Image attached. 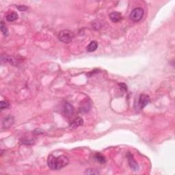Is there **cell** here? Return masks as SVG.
<instances>
[{
	"label": "cell",
	"mask_w": 175,
	"mask_h": 175,
	"mask_svg": "<svg viewBox=\"0 0 175 175\" xmlns=\"http://www.w3.org/2000/svg\"><path fill=\"white\" fill-rule=\"evenodd\" d=\"M100 172H99V170L95 169H93V168H89L87 169L84 172V174H99Z\"/></svg>",
	"instance_id": "cell-15"
},
{
	"label": "cell",
	"mask_w": 175,
	"mask_h": 175,
	"mask_svg": "<svg viewBox=\"0 0 175 175\" xmlns=\"http://www.w3.org/2000/svg\"><path fill=\"white\" fill-rule=\"evenodd\" d=\"M95 159L96 161H97L100 163H105L106 162V157L103 155L101 154V153H96L95 155Z\"/></svg>",
	"instance_id": "cell-14"
},
{
	"label": "cell",
	"mask_w": 175,
	"mask_h": 175,
	"mask_svg": "<svg viewBox=\"0 0 175 175\" xmlns=\"http://www.w3.org/2000/svg\"><path fill=\"white\" fill-rule=\"evenodd\" d=\"M118 86H120V90H122L123 91H124V92H126V91H127V86H126L125 83H119Z\"/></svg>",
	"instance_id": "cell-17"
},
{
	"label": "cell",
	"mask_w": 175,
	"mask_h": 175,
	"mask_svg": "<svg viewBox=\"0 0 175 175\" xmlns=\"http://www.w3.org/2000/svg\"><path fill=\"white\" fill-rule=\"evenodd\" d=\"M74 39V33L68 29H64L59 32L58 39L60 41L64 43L71 42Z\"/></svg>",
	"instance_id": "cell-2"
},
{
	"label": "cell",
	"mask_w": 175,
	"mask_h": 175,
	"mask_svg": "<svg viewBox=\"0 0 175 175\" xmlns=\"http://www.w3.org/2000/svg\"><path fill=\"white\" fill-rule=\"evenodd\" d=\"M10 104L8 102L5 101H2L0 102V108H1V110H4L5 109L8 108Z\"/></svg>",
	"instance_id": "cell-16"
},
{
	"label": "cell",
	"mask_w": 175,
	"mask_h": 175,
	"mask_svg": "<svg viewBox=\"0 0 175 175\" xmlns=\"http://www.w3.org/2000/svg\"><path fill=\"white\" fill-rule=\"evenodd\" d=\"M109 18L113 23H118L122 20V14L118 12H114L109 15Z\"/></svg>",
	"instance_id": "cell-9"
},
{
	"label": "cell",
	"mask_w": 175,
	"mask_h": 175,
	"mask_svg": "<svg viewBox=\"0 0 175 175\" xmlns=\"http://www.w3.org/2000/svg\"><path fill=\"white\" fill-rule=\"evenodd\" d=\"M144 14V10L142 8H134L129 15V18L130 19L133 21V22H139L140 21L142 17H143Z\"/></svg>",
	"instance_id": "cell-3"
},
{
	"label": "cell",
	"mask_w": 175,
	"mask_h": 175,
	"mask_svg": "<svg viewBox=\"0 0 175 175\" xmlns=\"http://www.w3.org/2000/svg\"><path fill=\"white\" fill-rule=\"evenodd\" d=\"M83 123V120L82 118L77 117L74 119L72 122L70 123L69 125V129H75L77 127H79V126L82 125Z\"/></svg>",
	"instance_id": "cell-8"
},
{
	"label": "cell",
	"mask_w": 175,
	"mask_h": 175,
	"mask_svg": "<svg viewBox=\"0 0 175 175\" xmlns=\"http://www.w3.org/2000/svg\"><path fill=\"white\" fill-rule=\"evenodd\" d=\"M17 9L19 10V11H26V10H28V7L26 6H24V5H20V6H17Z\"/></svg>",
	"instance_id": "cell-18"
},
{
	"label": "cell",
	"mask_w": 175,
	"mask_h": 175,
	"mask_svg": "<svg viewBox=\"0 0 175 175\" xmlns=\"http://www.w3.org/2000/svg\"><path fill=\"white\" fill-rule=\"evenodd\" d=\"M19 15L16 12H11L8 13L6 16V19L8 22H13V21H15L16 20L18 19Z\"/></svg>",
	"instance_id": "cell-11"
},
{
	"label": "cell",
	"mask_w": 175,
	"mask_h": 175,
	"mask_svg": "<svg viewBox=\"0 0 175 175\" xmlns=\"http://www.w3.org/2000/svg\"><path fill=\"white\" fill-rule=\"evenodd\" d=\"M150 103V97L147 95L142 94L139 96L138 101V107L140 109L144 108Z\"/></svg>",
	"instance_id": "cell-4"
},
{
	"label": "cell",
	"mask_w": 175,
	"mask_h": 175,
	"mask_svg": "<svg viewBox=\"0 0 175 175\" xmlns=\"http://www.w3.org/2000/svg\"><path fill=\"white\" fill-rule=\"evenodd\" d=\"M126 157H127L128 162L131 168H132L134 171L138 170L139 166L137 161L135 160V159H134L133 154H131L130 152H128L127 154H126Z\"/></svg>",
	"instance_id": "cell-5"
},
{
	"label": "cell",
	"mask_w": 175,
	"mask_h": 175,
	"mask_svg": "<svg viewBox=\"0 0 175 175\" xmlns=\"http://www.w3.org/2000/svg\"><path fill=\"white\" fill-rule=\"evenodd\" d=\"M15 119L14 117L11 115H9L7 116L3 121V126L5 129H8L10 126H12L13 124H14Z\"/></svg>",
	"instance_id": "cell-10"
},
{
	"label": "cell",
	"mask_w": 175,
	"mask_h": 175,
	"mask_svg": "<svg viewBox=\"0 0 175 175\" xmlns=\"http://www.w3.org/2000/svg\"><path fill=\"white\" fill-rule=\"evenodd\" d=\"M63 113L67 117H71L74 114L75 109L73 106L71 104H70L68 102L64 103L63 106Z\"/></svg>",
	"instance_id": "cell-6"
},
{
	"label": "cell",
	"mask_w": 175,
	"mask_h": 175,
	"mask_svg": "<svg viewBox=\"0 0 175 175\" xmlns=\"http://www.w3.org/2000/svg\"><path fill=\"white\" fill-rule=\"evenodd\" d=\"M0 28H1V32H2V34H3L4 36H8V33H9L8 29V28L6 25V24L4 23V22L3 21H2V22H1V25H0Z\"/></svg>",
	"instance_id": "cell-13"
},
{
	"label": "cell",
	"mask_w": 175,
	"mask_h": 175,
	"mask_svg": "<svg viewBox=\"0 0 175 175\" xmlns=\"http://www.w3.org/2000/svg\"><path fill=\"white\" fill-rule=\"evenodd\" d=\"M92 107V103L90 99H86V100L82 102V104L80 105L79 107V112L80 113H87L90 110Z\"/></svg>",
	"instance_id": "cell-7"
},
{
	"label": "cell",
	"mask_w": 175,
	"mask_h": 175,
	"mask_svg": "<svg viewBox=\"0 0 175 175\" xmlns=\"http://www.w3.org/2000/svg\"><path fill=\"white\" fill-rule=\"evenodd\" d=\"M97 48H98V43L97 42L94 40V41L90 42V44L86 47V50H87V52H93L96 51Z\"/></svg>",
	"instance_id": "cell-12"
},
{
	"label": "cell",
	"mask_w": 175,
	"mask_h": 175,
	"mask_svg": "<svg viewBox=\"0 0 175 175\" xmlns=\"http://www.w3.org/2000/svg\"><path fill=\"white\" fill-rule=\"evenodd\" d=\"M69 163V158L65 155H60L56 157L53 155H50L48 157L47 164L52 170H59L66 167Z\"/></svg>",
	"instance_id": "cell-1"
}]
</instances>
